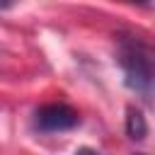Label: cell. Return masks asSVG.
<instances>
[{"label":"cell","mask_w":155,"mask_h":155,"mask_svg":"<svg viewBox=\"0 0 155 155\" xmlns=\"http://www.w3.org/2000/svg\"><path fill=\"white\" fill-rule=\"evenodd\" d=\"M124 131H126V138L133 140V143H140L145 140L148 136V121L143 116V111L138 107H126V124H124Z\"/></svg>","instance_id":"3"},{"label":"cell","mask_w":155,"mask_h":155,"mask_svg":"<svg viewBox=\"0 0 155 155\" xmlns=\"http://www.w3.org/2000/svg\"><path fill=\"white\" fill-rule=\"evenodd\" d=\"M128 2H138V5H143V7H148V0H128Z\"/></svg>","instance_id":"5"},{"label":"cell","mask_w":155,"mask_h":155,"mask_svg":"<svg viewBox=\"0 0 155 155\" xmlns=\"http://www.w3.org/2000/svg\"><path fill=\"white\" fill-rule=\"evenodd\" d=\"M116 63L124 73V85L155 107V44L121 31L116 36Z\"/></svg>","instance_id":"1"},{"label":"cell","mask_w":155,"mask_h":155,"mask_svg":"<svg viewBox=\"0 0 155 155\" xmlns=\"http://www.w3.org/2000/svg\"><path fill=\"white\" fill-rule=\"evenodd\" d=\"M17 5V0H0V12H5V10H12Z\"/></svg>","instance_id":"4"},{"label":"cell","mask_w":155,"mask_h":155,"mask_svg":"<svg viewBox=\"0 0 155 155\" xmlns=\"http://www.w3.org/2000/svg\"><path fill=\"white\" fill-rule=\"evenodd\" d=\"M78 124H80V114L63 102L39 107L34 111V119H31V126L39 133H63V131L75 128Z\"/></svg>","instance_id":"2"}]
</instances>
